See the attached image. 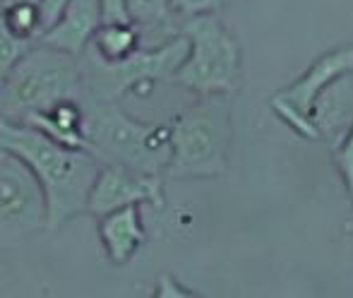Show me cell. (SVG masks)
I'll use <instances>...</instances> for the list:
<instances>
[{"mask_svg":"<svg viewBox=\"0 0 353 298\" xmlns=\"http://www.w3.org/2000/svg\"><path fill=\"white\" fill-rule=\"evenodd\" d=\"M334 157H336V166H339L341 176H344V183L349 186V190L353 195V128L349 135L336 145Z\"/></svg>","mask_w":353,"mask_h":298,"instance_id":"obj_19","label":"cell"},{"mask_svg":"<svg viewBox=\"0 0 353 298\" xmlns=\"http://www.w3.org/2000/svg\"><path fill=\"white\" fill-rule=\"evenodd\" d=\"M0 154H3V149H0Z\"/></svg>","mask_w":353,"mask_h":298,"instance_id":"obj_24","label":"cell"},{"mask_svg":"<svg viewBox=\"0 0 353 298\" xmlns=\"http://www.w3.org/2000/svg\"><path fill=\"white\" fill-rule=\"evenodd\" d=\"M46 197L22 159L0 154V243L12 246L46 231Z\"/></svg>","mask_w":353,"mask_h":298,"instance_id":"obj_7","label":"cell"},{"mask_svg":"<svg viewBox=\"0 0 353 298\" xmlns=\"http://www.w3.org/2000/svg\"><path fill=\"white\" fill-rule=\"evenodd\" d=\"M353 70V46L336 48L325 56H320L291 87L281 89L279 94L270 99V106L274 108V113L286 123L288 128L298 132L303 137L310 140H320L317 130L312 126V106L315 99L327 84H332L336 77Z\"/></svg>","mask_w":353,"mask_h":298,"instance_id":"obj_8","label":"cell"},{"mask_svg":"<svg viewBox=\"0 0 353 298\" xmlns=\"http://www.w3.org/2000/svg\"><path fill=\"white\" fill-rule=\"evenodd\" d=\"M159 298H183V296H192L190 289L178 284V279H173L171 275H163L157 284V291H154Z\"/></svg>","mask_w":353,"mask_h":298,"instance_id":"obj_22","label":"cell"},{"mask_svg":"<svg viewBox=\"0 0 353 298\" xmlns=\"http://www.w3.org/2000/svg\"><path fill=\"white\" fill-rule=\"evenodd\" d=\"M3 22L17 39L27 43L39 41L41 37V14L34 0H8L3 10Z\"/></svg>","mask_w":353,"mask_h":298,"instance_id":"obj_15","label":"cell"},{"mask_svg":"<svg viewBox=\"0 0 353 298\" xmlns=\"http://www.w3.org/2000/svg\"><path fill=\"white\" fill-rule=\"evenodd\" d=\"M87 106V147L101 163H123L142 173L161 176L171 159V126L142 123L118 103Z\"/></svg>","mask_w":353,"mask_h":298,"instance_id":"obj_4","label":"cell"},{"mask_svg":"<svg viewBox=\"0 0 353 298\" xmlns=\"http://www.w3.org/2000/svg\"><path fill=\"white\" fill-rule=\"evenodd\" d=\"M188 56V39L183 34L163 41L149 51L130 53L116 63H106L92 51L79 56L82 72V101L84 103H118L132 92L149 94L157 82H171L176 70Z\"/></svg>","mask_w":353,"mask_h":298,"instance_id":"obj_5","label":"cell"},{"mask_svg":"<svg viewBox=\"0 0 353 298\" xmlns=\"http://www.w3.org/2000/svg\"><path fill=\"white\" fill-rule=\"evenodd\" d=\"M226 3L228 0H171V8L173 14L188 19V17H197V14L219 12Z\"/></svg>","mask_w":353,"mask_h":298,"instance_id":"obj_18","label":"cell"},{"mask_svg":"<svg viewBox=\"0 0 353 298\" xmlns=\"http://www.w3.org/2000/svg\"><path fill=\"white\" fill-rule=\"evenodd\" d=\"M97 231L106 257L113 265H125L140 252L147 241L142 221V205H128L97 219Z\"/></svg>","mask_w":353,"mask_h":298,"instance_id":"obj_12","label":"cell"},{"mask_svg":"<svg viewBox=\"0 0 353 298\" xmlns=\"http://www.w3.org/2000/svg\"><path fill=\"white\" fill-rule=\"evenodd\" d=\"M101 22L99 0H70L61 19L39 37V43L79 58L92 46V39Z\"/></svg>","mask_w":353,"mask_h":298,"instance_id":"obj_10","label":"cell"},{"mask_svg":"<svg viewBox=\"0 0 353 298\" xmlns=\"http://www.w3.org/2000/svg\"><path fill=\"white\" fill-rule=\"evenodd\" d=\"M312 126L320 140L339 145L353 128V70L327 84L312 106Z\"/></svg>","mask_w":353,"mask_h":298,"instance_id":"obj_11","label":"cell"},{"mask_svg":"<svg viewBox=\"0 0 353 298\" xmlns=\"http://www.w3.org/2000/svg\"><path fill=\"white\" fill-rule=\"evenodd\" d=\"M0 149L27 163L46 197V231L87 215V197L101 161L89 149L63 147L37 128L0 118Z\"/></svg>","mask_w":353,"mask_h":298,"instance_id":"obj_1","label":"cell"},{"mask_svg":"<svg viewBox=\"0 0 353 298\" xmlns=\"http://www.w3.org/2000/svg\"><path fill=\"white\" fill-rule=\"evenodd\" d=\"M183 37L188 39V56L171 82L200 97H233L243 79L241 46L216 12L188 17L183 24Z\"/></svg>","mask_w":353,"mask_h":298,"instance_id":"obj_6","label":"cell"},{"mask_svg":"<svg viewBox=\"0 0 353 298\" xmlns=\"http://www.w3.org/2000/svg\"><path fill=\"white\" fill-rule=\"evenodd\" d=\"M29 46H32V43L17 39L8 27H5L3 14H0V82H3V77L8 74V70L22 58V53L27 51Z\"/></svg>","mask_w":353,"mask_h":298,"instance_id":"obj_17","label":"cell"},{"mask_svg":"<svg viewBox=\"0 0 353 298\" xmlns=\"http://www.w3.org/2000/svg\"><path fill=\"white\" fill-rule=\"evenodd\" d=\"M130 19L144 29H163L166 32L173 22V8L171 0H125Z\"/></svg>","mask_w":353,"mask_h":298,"instance_id":"obj_16","label":"cell"},{"mask_svg":"<svg viewBox=\"0 0 353 298\" xmlns=\"http://www.w3.org/2000/svg\"><path fill=\"white\" fill-rule=\"evenodd\" d=\"M233 140V101L207 94L171 121L168 178H219L228 168Z\"/></svg>","mask_w":353,"mask_h":298,"instance_id":"obj_2","label":"cell"},{"mask_svg":"<svg viewBox=\"0 0 353 298\" xmlns=\"http://www.w3.org/2000/svg\"><path fill=\"white\" fill-rule=\"evenodd\" d=\"M128 205H149L154 210H163L166 195L161 176L135 171L123 163H101L87 197V215L99 219Z\"/></svg>","mask_w":353,"mask_h":298,"instance_id":"obj_9","label":"cell"},{"mask_svg":"<svg viewBox=\"0 0 353 298\" xmlns=\"http://www.w3.org/2000/svg\"><path fill=\"white\" fill-rule=\"evenodd\" d=\"M61 99H82L79 58L34 41L0 82V118L22 123Z\"/></svg>","mask_w":353,"mask_h":298,"instance_id":"obj_3","label":"cell"},{"mask_svg":"<svg viewBox=\"0 0 353 298\" xmlns=\"http://www.w3.org/2000/svg\"><path fill=\"white\" fill-rule=\"evenodd\" d=\"M22 123L37 128L48 140L63 147L89 149L87 147V106L82 99H61L53 106L27 116Z\"/></svg>","mask_w":353,"mask_h":298,"instance_id":"obj_13","label":"cell"},{"mask_svg":"<svg viewBox=\"0 0 353 298\" xmlns=\"http://www.w3.org/2000/svg\"><path fill=\"white\" fill-rule=\"evenodd\" d=\"M0 3H8V0H0Z\"/></svg>","mask_w":353,"mask_h":298,"instance_id":"obj_23","label":"cell"},{"mask_svg":"<svg viewBox=\"0 0 353 298\" xmlns=\"http://www.w3.org/2000/svg\"><path fill=\"white\" fill-rule=\"evenodd\" d=\"M103 22H132L125 0H99Z\"/></svg>","mask_w":353,"mask_h":298,"instance_id":"obj_21","label":"cell"},{"mask_svg":"<svg viewBox=\"0 0 353 298\" xmlns=\"http://www.w3.org/2000/svg\"><path fill=\"white\" fill-rule=\"evenodd\" d=\"M34 3H37L39 14H41V34H43L51 24H56L61 19V14L70 5V0H34Z\"/></svg>","mask_w":353,"mask_h":298,"instance_id":"obj_20","label":"cell"},{"mask_svg":"<svg viewBox=\"0 0 353 298\" xmlns=\"http://www.w3.org/2000/svg\"><path fill=\"white\" fill-rule=\"evenodd\" d=\"M140 27L135 22H101L92 39V51L101 61L116 63L140 48Z\"/></svg>","mask_w":353,"mask_h":298,"instance_id":"obj_14","label":"cell"}]
</instances>
